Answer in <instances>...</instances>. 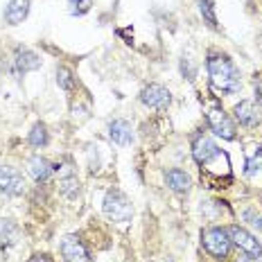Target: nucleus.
Returning <instances> with one entry per match:
<instances>
[{
  "instance_id": "nucleus-10",
  "label": "nucleus",
  "mask_w": 262,
  "mask_h": 262,
  "mask_svg": "<svg viewBox=\"0 0 262 262\" xmlns=\"http://www.w3.org/2000/svg\"><path fill=\"white\" fill-rule=\"evenodd\" d=\"M140 102H143L145 106H149V108H167L170 106V102H172V95H170V91H167L165 86L149 84V86H145L143 89V93H140Z\"/></svg>"
},
{
  "instance_id": "nucleus-18",
  "label": "nucleus",
  "mask_w": 262,
  "mask_h": 262,
  "mask_svg": "<svg viewBox=\"0 0 262 262\" xmlns=\"http://www.w3.org/2000/svg\"><path fill=\"white\" fill-rule=\"evenodd\" d=\"M30 145L32 147H46L48 145V129H46V124L36 122L34 127H32V131H30Z\"/></svg>"
},
{
  "instance_id": "nucleus-21",
  "label": "nucleus",
  "mask_w": 262,
  "mask_h": 262,
  "mask_svg": "<svg viewBox=\"0 0 262 262\" xmlns=\"http://www.w3.org/2000/svg\"><path fill=\"white\" fill-rule=\"evenodd\" d=\"M73 190H79V179L75 177V174H66V177L61 179V192L70 196Z\"/></svg>"
},
{
  "instance_id": "nucleus-12",
  "label": "nucleus",
  "mask_w": 262,
  "mask_h": 262,
  "mask_svg": "<svg viewBox=\"0 0 262 262\" xmlns=\"http://www.w3.org/2000/svg\"><path fill=\"white\" fill-rule=\"evenodd\" d=\"M30 174L36 183H46V181H50V177L54 174V165L48 158L34 156V158H30Z\"/></svg>"
},
{
  "instance_id": "nucleus-20",
  "label": "nucleus",
  "mask_w": 262,
  "mask_h": 262,
  "mask_svg": "<svg viewBox=\"0 0 262 262\" xmlns=\"http://www.w3.org/2000/svg\"><path fill=\"white\" fill-rule=\"evenodd\" d=\"M244 172H247V177H255V174L262 172V149H258L255 151V156L247 161V170Z\"/></svg>"
},
{
  "instance_id": "nucleus-9",
  "label": "nucleus",
  "mask_w": 262,
  "mask_h": 262,
  "mask_svg": "<svg viewBox=\"0 0 262 262\" xmlns=\"http://www.w3.org/2000/svg\"><path fill=\"white\" fill-rule=\"evenodd\" d=\"M61 258L63 262H91L89 249L77 235H66L61 239Z\"/></svg>"
},
{
  "instance_id": "nucleus-25",
  "label": "nucleus",
  "mask_w": 262,
  "mask_h": 262,
  "mask_svg": "<svg viewBox=\"0 0 262 262\" xmlns=\"http://www.w3.org/2000/svg\"><path fill=\"white\" fill-rule=\"evenodd\" d=\"M30 262H52V258L50 255H46V253H41V255H34Z\"/></svg>"
},
{
  "instance_id": "nucleus-3",
  "label": "nucleus",
  "mask_w": 262,
  "mask_h": 262,
  "mask_svg": "<svg viewBox=\"0 0 262 262\" xmlns=\"http://www.w3.org/2000/svg\"><path fill=\"white\" fill-rule=\"evenodd\" d=\"M201 244L204 249L208 251L210 258L215 260H226L228 253H231V235H228L226 228H220V226H210L201 233Z\"/></svg>"
},
{
  "instance_id": "nucleus-24",
  "label": "nucleus",
  "mask_w": 262,
  "mask_h": 262,
  "mask_svg": "<svg viewBox=\"0 0 262 262\" xmlns=\"http://www.w3.org/2000/svg\"><path fill=\"white\" fill-rule=\"evenodd\" d=\"M255 95H258V102L262 104V77L255 79Z\"/></svg>"
},
{
  "instance_id": "nucleus-22",
  "label": "nucleus",
  "mask_w": 262,
  "mask_h": 262,
  "mask_svg": "<svg viewBox=\"0 0 262 262\" xmlns=\"http://www.w3.org/2000/svg\"><path fill=\"white\" fill-rule=\"evenodd\" d=\"M68 5H70V14H86L91 9V0H68Z\"/></svg>"
},
{
  "instance_id": "nucleus-6",
  "label": "nucleus",
  "mask_w": 262,
  "mask_h": 262,
  "mask_svg": "<svg viewBox=\"0 0 262 262\" xmlns=\"http://www.w3.org/2000/svg\"><path fill=\"white\" fill-rule=\"evenodd\" d=\"M0 192L9 196H18L25 192V179L16 167L0 165Z\"/></svg>"
},
{
  "instance_id": "nucleus-14",
  "label": "nucleus",
  "mask_w": 262,
  "mask_h": 262,
  "mask_svg": "<svg viewBox=\"0 0 262 262\" xmlns=\"http://www.w3.org/2000/svg\"><path fill=\"white\" fill-rule=\"evenodd\" d=\"M165 183L174 192H188L190 185H192V179H190L188 172L179 170V167H172V170L165 172Z\"/></svg>"
},
{
  "instance_id": "nucleus-1",
  "label": "nucleus",
  "mask_w": 262,
  "mask_h": 262,
  "mask_svg": "<svg viewBox=\"0 0 262 262\" xmlns=\"http://www.w3.org/2000/svg\"><path fill=\"white\" fill-rule=\"evenodd\" d=\"M192 156L199 163L201 174L208 181L215 183L212 188H224L222 183L231 181V161H228V154L222 151L212 138L204 134L196 136L192 140Z\"/></svg>"
},
{
  "instance_id": "nucleus-2",
  "label": "nucleus",
  "mask_w": 262,
  "mask_h": 262,
  "mask_svg": "<svg viewBox=\"0 0 262 262\" xmlns=\"http://www.w3.org/2000/svg\"><path fill=\"white\" fill-rule=\"evenodd\" d=\"M206 66H208V77H210V84L215 91L226 93V95L239 91V86H242L239 70L235 68V63H233L226 54H210Z\"/></svg>"
},
{
  "instance_id": "nucleus-15",
  "label": "nucleus",
  "mask_w": 262,
  "mask_h": 262,
  "mask_svg": "<svg viewBox=\"0 0 262 262\" xmlns=\"http://www.w3.org/2000/svg\"><path fill=\"white\" fill-rule=\"evenodd\" d=\"M27 14H30V0H12L5 9V20L9 25H18L27 18Z\"/></svg>"
},
{
  "instance_id": "nucleus-19",
  "label": "nucleus",
  "mask_w": 262,
  "mask_h": 262,
  "mask_svg": "<svg viewBox=\"0 0 262 262\" xmlns=\"http://www.w3.org/2000/svg\"><path fill=\"white\" fill-rule=\"evenodd\" d=\"M57 84L61 86L63 91H73L75 89V77H73V73H70L66 66L57 68Z\"/></svg>"
},
{
  "instance_id": "nucleus-26",
  "label": "nucleus",
  "mask_w": 262,
  "mask_h": 262,
  "mask_svg": "<svg viewBox=\"0 0 262 262\" xmlns=\"http://www.w3.org/2000/svg\"><path fill=\"white\" fill-rule=\"evenodd\" d=\"M237 262H260V260L253 258V255H242V258H237Z\"/></svg>"
},
{
  "instance_id": "nucleus-5",
  "label": "nucleus",
  "mask_w": 262,
  "mask_h": 262,
  "mask_svg": "<svg viewBox=\"0 0 262 262\" xmlns=\"http://www.w3.org/2000/svg\"><path fill=\"white\" fill-rule=\"evenodd\" d=\"M208 124L215 131V136H220L224 140H233L235 138V124L228 118V113H224V108L220 106H210L208 108Z\"/></svg>"
},
{
  "instance_id": "nucleus-23",
  "label": "nucleus",
  "mask_w": 262,
  "mask_h": 262,
  "mask_svg": "<svg viewBox=\"0 0 262 262\" xmlns=\"http://www.w3.org/2000/svg\"><path fill=\"white\" fill-rule=\"evenodd\" d=\"M181 73L188 77L190 81L194 79V75H196V68H194V63H192V59H188V57H183L181 59Z\"/></svg>"
},
{
  "instance_id": "nucleus-16",
  "label": "nucleus",
  "mask_w": 262,
  "mask_h": 262,
  "mask_svg": "<svg viewBox=\"0 0 262 262\" xmlns=\"http://www.w3.org/2000/svg\"><path fill=\"white\" fill-rule=\"evenodd\" d=\"M18 237V226L14 220H0V247H9Z\"/></svg>"
},
{
  "instance_id": "nucleus-17",
  "label": "nucleus",
  "mask_w": 262,
  "mask_h": 262,
  "mask_svg": "<svg viewBox=\"0 0 262 262\" xmlns=\"http://www.w3.org/2000/svg\"><path fill=\"white\" fill-rule=\"evenodd\" d=\"M199 3V12L204 16V20L208 23L212 30L217 27V14H215V3L212 0H196Z\"/></svg>"
},
{
  "instance_id": "nucleus-13",
  "label": "nucleus",
  "mask_w": 262,
  "mask_h": 262,
  "mask_svg": "<svg viewBox=\"0 0 262 262\" xmlns=\"http://www.w3.org/2000/svg\"><path fill=\"white\" fill-rule=\"evenodd\" d=\"M235 118L244 127H255V124H260V113L251 100H242L239 104H235Z\"/></svg>"
},
{
  "instance_id": "nucleus-7",
  "label": "nucleus",
  "mask_w": 262,
  "mask_h": 262,
  "mask_svg": "<svg viewBox=\"0 0 262 262\" xmlns=\"http://www.w3.org/2000/svg\"><path fill=\"white\" fill-rule=\"evenodd\" d=\"M39 66H41V57L34 50L23 48V46H18L14 50V57H12V73L14 75L20 77V75L30 73V70H36Z\"/></svg>"
},
{
  "instance_id": "nucleus-11",
  "label": "nucleus",
  "mask_w": 262,
  "mask_h": 262,
  "mask_svg": "<svg viewBox=\"0 0 262 262\" xmlns=\"http://www.w3.org/2000/svg\"><path fill=\"white\" fill-rule=\"evenodd\" d=\"M108 136H111V140L120 147L129 145L131 140H134V131H131V124L127 120H113L111 124H108Z\"/></svg>"
},
{
  "instance_id": "nucleus-4",
  "label": "nucleus",
  "mask_w": 262,
  "mask_h": 262,
  "mask_svg": "<svg viewBox=\"0 0 262 262\" xmlns=\"http://www.w3.org/2000/svg\"><path fill=\"white\" fill-rule=\"evenodd\" d=\"M102 208H104V215L108 220L118 222V224H124L134 217V206H131L129 196L124 192H120V190H108Z\"/></svg>"
},
{
  "instance_id": "nucleus-8",
  "label": "nucleus",
  "mask_w": 262,
  "mask_h": 262,
  "mask_svg": "<svg viewBox=\"0 0 262 262\" xmlns=\"http://www.w3.org/2000/svg\"><path fill=\"white\" fill-rule=\"evenodd\" d=\"M228 235H231V242L235 244L237 249H242L247 255H253V258H260L262 255V244L258 242V237L251 235L249 231L239 226H231L228 228Z\"/></svg>"
}]
</instances>
